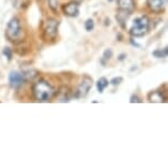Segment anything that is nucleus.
Wrapping results in <instances>:
<instances>
[{"instance_id": "1", "label": "nucleus", "mask_w": 168, "mask_h": 168, "mask_svg": "<svg viewBox=\"0 0 168 168\" xmlns=\"http://www.w3.org/2000/svg\"><path fill=\"white\" fill-rule=\"evenodd\" d=\"M32 92L33 96L37 101L41 102H45L48 101L54 96L55 90L50 84L45 80H39L36 81L32 87Z\"/></svg>"}, {"instance_id": "2", "label": "nucleus", "mask_w": 168, "mask_h": 168, "mask_svg": "<svg viewBox=\"0 0 168 168\" xmlns=\"http://www.w3.org/2000/svg\"><path fill=\"white\" fill-rule=\"evenodd\" d=\"M6 36L7 39L13 43H17L21 41L23 37V30H22L21 23L18 18H12L9 21L6 29Z\"/></svg>"}, {"instance_id": "3", "label": "nucleus", "mask_w": 168, "mask_h": 168, "mask_svg": "<svg viewBox=\"0 0 168 168\" xmlns=\"http://www.w3.org/2000/svg\"><path fill=\"white\" fill-rule=\"evenodd\" d=\"M148 29H150V20L146 15H142L133 21V24L130 29V34L135 37H142L148 32Z\"/></svg>"}, {"instance_id": "4", "label": "nucleus", "mask_w": 168, "mask_h": 168, "mask_svg": "<svg viewBox=\"0 0 168 168\" xmlns=\"http://www.w3.org/2000/svg\"><path fill=\"white\" fill-rule=\"evenodd\" d=\"M58 24L59 22L55 19H47L45 23H44V29H43V35L45 40L52 39L54 40L57 36L58 32Z\"/></svg>"}, {"instance_id": "5", "label": "nucleus", "mask_w": 168, "mask_h": 168, "mask_svg": "<svg viewBox=\"0 0 168 168\" xmlns=\"http://www.w3.org/2000/svg\"><path fill=\"white\" fill-rule=\"evenodd\" d=\"M91 87H92V78L87 75L84 76V78L80 81L79 86L77 87L75 97L76 98H84V97H86Z\"/></svg>"}, {"instance_id": "6", "label": "nucleus", "mask_w": 168, "mask_h": 168, "mask_svg": "<svg viewBox=\"0 0 168 168\" xmlns=\"http://www.w3.org/2000/svg\"><path fill=\"white\" fill-rule=\"evenodd\" d=\"M79 4L76 1H70L68 4L63 6V12L65 15L70 17V18H76L79 15Z\"/></svg>"}, {"instance_id": "7", "label": "nucleus", "mask_w": 168, "mask_h": 168, "mask_svg": "<svg viewBox=\"0 0 168 168\" xmlns=\"http://www.w3.org/2000/svg\"><path fill=\"white\" fill-rule=\"evenodd\" d=\"M25 81L24 76L22 73H19L17 70H12L9 74V84L11 87H19Z\"/></svg>"}, {"instance_id": "8", "label": "nucleus", "mask_w": 168, "mask_h": 168, "mask_svg": "<svg viewBox=\"0 0 168 168\" xmlns=\"http://www.w3.org/2000/svg\"><path fill=\"white\" fill-rule=\"evenodd\" d=\"M55 96H56V99L57 101L59 102H68V101L70 100V98H72V92H70V90L68 89L67 87H61L58 91L56 93H54Z\"/></svg>"}, {"instance_id": "9", "label": "nucleus", "mask_w": 168, "mask_h": 168, "mask_svg": "<svg viewBox=\"0 0 168 168\" xmlns=\"http://www.w3.org/2000/svg\"><path fill=\"white\" fill-rule=\"evenodd\" d=\"M166 0H147V6L154 12H161L164 10Z\"/></svg>"}, {"instance_id": "10", "label": "nucleus", "mask_w": 168, "mask_h": 168, "mask_svg": "<svg viewBox=\"0 0 168 168\" xmlns=\"http://www.w3.org/2000/svg\"><path fill=\"white\" fill-rule=\"evenodd\" d=\"M118 7L120 11L132 13L134 10V1L133 0H118Z\"/></svg>"}, {"instance_id": "11", "label": "nucleus", "mask_w": 168, "mask_h": 168, "mask_svg": "<svg viewBox=\"0 0 168 168\" xmlns=\"http://www.w3.org/2000/svg\"><path fill=\"white\" fill-rule=\"evenodd\" d=\"M150 102H165V97L161 91H152L148 93Z\"/></svg>"}, {"instance_id": "12", "label": "nucleus", "mask_w": 168, "mask_h": 168, "mask_svg": "<svg viewBox=\"0 0 168 168\" xmlns=\"http://www.w3.org/2000/svg\"><path fill=\"white\" fill-rule=\"evenodd\" d=\"M109 86V81H108V79L106 77H100V78L98 79V81H97V89L100 93L103 92V90Z\"/></svg>"}, {"instance_id": "13", "label": "nucleus", "mask_w": 168, "mask_h": 168, "mask_svg": "<svg viewBox=\"0 0 168 168\" xmlns=\"http://www.w3.org/2000/svg\"><path fill=\"white\" fill-rule=\"evenodd\" d=\"M22 74L24 76L25 80H33L35 77H37V74H39V73L36 72L35 69H33V68H29V69L24 70Z\"/></svg>"}, {"instance_id": "14", "label": "nucleus", "mask_w": 168, "mask_h": 168, "mask_svg": "<svg viewBox=\"0 0 168 168\" xmlns=\"http://www.w3.org/2000/svg\"><path fill=\"white\" fill-rule=\"evenodd\" d=\"M167 47H165L164 50H156L153 52V56L157 58H164L167 56Z\"/></svg>"}, {"instance_id": "15", "label": "nucleus", "mask_w": 168, "mask_h": 168, "mask_svg": "<svg viewBox=\"0 0 168 168\" xmlns=\"http://www.w3.org/2000/svg\"><path fill=\"white\" fill-rule=\"evenodd\" d=\"M112 55H113V52H112V50H110V48H107V50L103 52V55H102V59H101V62L102 63H106V61H108V59H110L111 57H112Z\"/></svg>"}, {"instance_id": "16", "label": "nucleus", "mask_w": 168, "mask_h": 168, "mask_svg": "<svg viewBox=\"0 0 168 168\" xmlns=\"http://www.w3.org/2000/svg\"><path fill=\"white\" fill-rule=\"evenodd\" d=\"M2 54H4V56H6L8 62H10L12 59V51H11L10 47H4V51H2Z\"/></svg>"}, {"instance_id": "17", "label": "nucleus", "mask_w": 168, "mask_h": 168, "mask_svg": "<svg viewBox=\"0 0 168 168\" xmlns=\"http://www.w3.org/2000/svg\"><path fill=\"white\" fill-rule=\"evenodd\" d=\"M93 28H95V22H93L92 19H88L86 22H85V29L86 31L90 32V31H92Z\"/></svg>"}, {"instance_id": "18", "label": "nucleus", "mask_w": 168, "mask_h": 168, "mask_svg": "<svg viewBox=\"0 0 168 168\" xmlns=\"http://www.w3.org/2000/svg\"><path fill=\"white\" fill-rule=\"evenodd\" d=\"M48 6L53 11L57 10V0H48Z\"/></svg>"}, {"instance_id": "19", "label": "nucleus", "mask_w": 168, "mask_h": 168, "mask_svg": "<svg viewBox=\"0 0 168 168\" xmlns=\"http://www.w3.org/2000/svg\"><path fill=\"white\" fill-rule=\"evenodd\" d=\"M122 81H123V78H122V77H114V78L111 79L110 82L113 85V86H117V85H120Z\"/></svg>"}, {"instance_id": "20", "label": "nucleus", "mask_w": 168, "mask_h": 168, "mask_svg": "<svg viewBox=\"0 0 168 168\" xmlns=\"http://www.w3.org/2000/svg\"><path fill=\"white\" fill-rule=\"evenodd\" d=\"M130 102H131V103H134V102L139 103V102H142V100L139 99L137 95H132V96H131V99H130Z\"/></svg>"}, {"instance_id": "21", "label": "nucleus", "mask_w": 168, "mask_h": 168, "mask_svg": "<svg viewBox=\"0 0 168 168\" xmlns=\"http://www.w3.org/2000/svg\"><path fill=\"white\" fill-rule=\"evenodd\" d=\"M125 58H126V54H121L120 57H119V61H123Z\"/></svg>"}, {"instance_id": "22", "label": "nucleus", "mask_w": 168, "mask_h": 168, "mask_svg": "<svg viewBox=\"0 0 168 168\" xmlns=\"http://www.w3.org/2000/svg\"><path fill=\"white\" fill-rule=\"evenodd\" d=\"M108 1H109V2H112V1H113V0H108Z\"/></svg>"}]
</instances>
